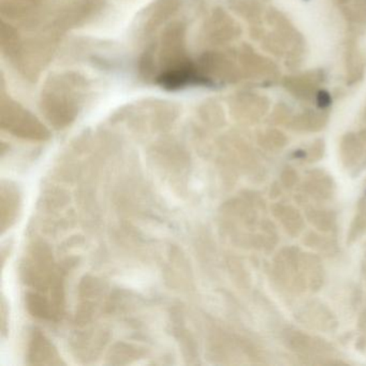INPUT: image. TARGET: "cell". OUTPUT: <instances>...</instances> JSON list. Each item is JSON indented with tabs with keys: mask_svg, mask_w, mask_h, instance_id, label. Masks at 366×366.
<instances>
[{
	"mask_svg": "<svg viewBox=\"0 0 366 366\" xmlns=\"http://www.w3.org/2000/svg\"><path fill=\"white\" fill-rule=\"evenodd\" d=\"M330 101H331V98H330V95L328 93L320 92L319 95H318V104H319L320 106H329Z\"/></svg>",
	"mask_w": 366,
	"mask_h": 366,
	"instance_id": "4",
	"label": "cell"
},
{
	"mask_svg": "<svg viewBox=\"0 0 366 366\" xmlns=\"http://www.w3.org/2000/svg\"><path fill=\"white\" fill-rule=\"evenodd\" d=\"M1 125L3 129L19 138L45 141L49 136L47 128L35 116L12 104L8 106L7 110L3 108Z\"/></svg>",
	"mask_w": 366,
	"mask_h": 366,
	"instance_id": "1",
	"label": "cell"
},
{
	"mask_svg": "<svg viewBox=\"0 0 366 366\" xmlns=\"http://www.w3.org/2000/svg\"><path fill=\"white\" fill-rule=\"evenodd\" d=\"M29 361L35 365H58L63 363L53 344L40 332H33L29 345Z\"/></svg>",
	"mask_w": 366,
	"mask_h": 366,
	"instance_id": "2",
	"label": "cell"
},
{
	"mask_svg": "<svg viewBox=\"0 0 366 366\" xmlns=\"http://www.w3.org/2000/svg\"><path fill=\"white\" fill-rule=\"evenodd\" d=\"M19 207V195L13 186L1 187V221L3 229L6 230L15 223Z\"/></svg>",
	"mask_w": 366,
	"mask_h": 366,
	"instance_id": "3",
	"label": "cell"
}]
</instances>
